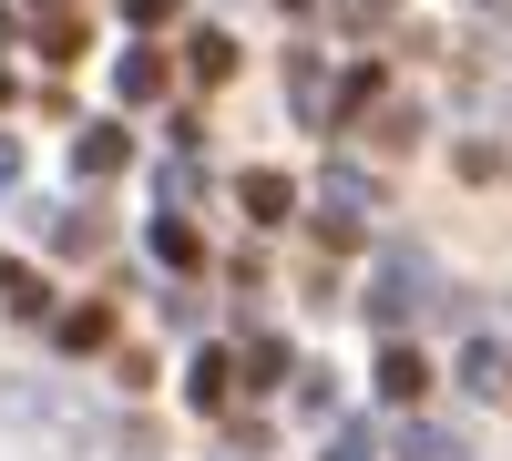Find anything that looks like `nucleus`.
Masks as SVG:
<instances>
[{"label": "nucleus", "mask_w": 512, "mask_h": 461, "mask_svg": "<svg viewBox=\"0 0 512 461\" xmlns=\"http://www.w3.org/2000/svg\"><path fill=\"white\" fill-rule=\"evenodd\" d=\"M431 298H441V267L420 257V246H390V257H379V277H369V298H359V308H369V328H410V318L431 308Z\"/></svg>", "instance_id": "1"}, {"label": "nucleus", "mask_w": 512, "mask_h": 461, "mask_svg": "<svg viewBox=\"0 0 512 461\" xmlns=\"http://www.w3.org/2000/svg\"><path fill=\"white\" fill-rule=\"evenodd\" d=\"M369 216H390V205H379V185L359 175V164H328V175H318V236H328V246H359Z\"/></svg>", "instance_id": "2"}, {"label": "nucleus", "mask_w": 512, "mask_h": 461, "mask_svg": "<svg viewBox=\"0 0 512 461\" xmlns=\"http://www.w3.org/2000/svg\"><path fill=\"white\" fill-rule=\"evenodd\" d=\"M461 390H472L482 410H512V349L502 339H472V349H461Z\"/></svg>", "instance_id": "3"}, {"label": "nucleus", "mask_w": 512, "mask_h": 461, "mask_svg": "<svg viewBox=\"0 0 512 461\" xmlns=\"http://www.w3.org/2000/svg\"><path fill=\"white\" fill-rule=\"evenodd\" d=\"M236 205H246L256 226H287V216H297V185L277 175V164H246V175H236Z\"/></svg>", "instance_id": "4"}, {"label": "nucleus", "mask_w": 512, "mask_h": 461, "mask_svg": "<svg viewBox=\"0 0 512 461\" xmlns=\"http://www.w3.org/2000/svg\"><path fill=\"white\" fill-rule=\"evenodd\" d=\"M123 154H134L123 134H103V123H82V144H72V175H82V185H103V175H123Z\"/></svg>", "instance_id": "5"}, {"label": "nucleus", "mask_w": 512, "mask_h": 461, "mask_svg": "<svg viewBox=\"0 0 512 461\" xmlns=\"http://www.w3.org/2000/svg\"><path fill=\"white\" fill-rule=\"evenodd\" d=\"M420 390H431V369H420V349H400V339H390V349H379V400H400V410H410Z\"/></svg>", "instance_id": "6"}, {"label": "nucleus", "mask_w": 512, "mask_h": 461, "mask_svg": "<svg viewBox=\"0 0 512 461\" xmlns=\"http://www.w3.org/2000/svg\"><path fill=\"white\" fill-rule=\"evenodd\" d=\"M287 103L308 113V123H328V113H338V93H328V72H318V52H297V62H287Z\"/></svg>", "instance_id": "7"}, {"label": "nucleus", "mask_w": 512, "mask_h": 461, "mask_svg": "<svg viewBox=\"0 0 512 461\" xmlns=\"http://www.w3.org/2000/svg\"><path fill=\"white\" fill-rule=\"evenodd\" d=\"M226 390H236V359H226V349H205V359H195V380H185V400L205 410V421H216V410H226Z\"/></svg>", "instance_id": "8"}, {"label": "nucleus", "mask_w": 512, "mask_h": 461, "mask_svg": "<svg viewBox=\"0 0 512 461\" xmlns=\"http://www.w3.org/2000/svg\"><path fill=\"white\" fill-rule=\"evenodd\" d=\"M113 93H123V103H164V62H154V52H123V62H113Z\"/></svg>", "instance_id": "9"}, {"label": "nucleus", "mask_w": 512, "mask_h": 461, "mask_svg": "<svg viewBox=\"0 0 512 461\" xmlns=\"http://www.w3.org/2000/svg\"><path fill=\"white\" fill-rule=\"evenodd\" d=\"M185 72H195V82H226V72H236V41H226V31H195V41H185Z\"/></svg>", "instance_id": "10"}, {"label": "nucleus", "mask_w": 512, "mask_h": 461, "mask_svg": "<svg viewBox=\"0 0 512 461\" xmlns=\"http://www.w3.org/2000/svg\"><path fill=\"white\" fill-rule=\"evenodd\" d=\"M52 246H62V257H103V216H93V205H72V216L52 226Z\"/></svg>", "instance_id": "11"}, {"label": "nucleus", "mask_w": 512, "mask_h": 461, "mask_svg": "<svg viewBox=\"0 0 512 461\" xmlns=\"http://www.w3.org/2000/svg\"><path fill=\"white\" fill-rule=\"evenodd\" d=\"M154 257H164V267H195L205 246H195V226H185V216H154Z\"/></svg>", "instance_id": "12"}, {"label": "nucleus", "mask_w": 512, "mask_h": 461, "mask_svg": "<svg viewBox=\"0 0 512 461\" xmlns=\"http://www.w3.org/2000/svg\"><path fill=\"white\" fill-rule=\"evenodd\" d=\"M62 349H113V308H72L62 318Z\"/></svg>", "instance_id": "13"}, {"label": "nucleus", "mask_w": 512, "mask_h": 461, "mask_svg": "<svg viewBox=\"0 0 512 461\" xmlns=\"http://www.w3.org/2000/svg\"><path fill=\"white\" fill-rule=\"evenodd\" d=\"M0 298H11L21 318H41V308H52V298H41V277H31L21 257H0Z\"/></svg>", "instance_id": "14"}, {"label": "nucleus", "mask_w": 512, "mask_h": 461, "mask_svg": "<svg viewBox=\"0 0 512 461\" xmlns=\"http://www.w3.org/2000/svg\"><path fill=\"white\" fill-rule=\"evenodd\" d=\"M400 461H461V451H451V431H431V421H410V431H400Z\"/></svg>", "instance_id": "15"}, {"label": "nucleus", "mask_w": 512, "mask_h": 461, "mask_svg": "<svg viewBox=\"0 0 512 461\" xmlns=\"http://www.w3.org/2000/svg\"><path fill=\"white\" fill-rule=\"evenodd\" d=\"M246 369H256V380H287L297 359H287V339H267V328H256V339H246Z\"/></svg>", "instance_id": "16"}, {"label": "nucleus", "mask_w": 512, "mask_h": 461, "mask_svg": "<svg viewBox=\"0 0 512 461\" xmlns=\"http://www.w3.org/2000/svg\"><path fill=\"white\" fill-rule=\"evenodd\" d=\"M185 11V0H123V21H134V31H154V21H175Z\"/></svg>", "instance_id": "17"}, {"label": "nucleus", "mask_w": 512, "mask_h": 461, "mask_svg": "<svg viewBox=\"0 0 512 461\" xmlns=\"http://www.w3.org/2000/svg\"><path fill=\"white\" fill-rule=\"evenodd\" d=\"M328 461H369V431L349 421V431H338V441H328Z\"/></svg>", "instance_id": "18"}, {"label": "nucleus", "mask_w": 512, "mask_h": 461, "mask_svg": "<svg viewBox=\"0 0 512 461\" xmlns=\"http://www.w3.org/2000/svg\"><path fill=\"white\" fill-rule=\"evenodd\" d=\"M11 185H21V144L0 134V195H11Z\"/></svg>", "instance_id": "19"}, {"label": "nucleus", "mask_w": 512, "mask_h": 461, "mask_svg": "<svg viewBox=\"0 0 512 461\" xmlns=\"http://www.w3.org/2000/svg\"><path fill=\"white\" fill-rule=\"evenodd\" d=\"M0 103H11V72H0Z\"/></svg>", "instance_id": "20"}, {"label": "nucleus", "mask_w": 512, "mask_h": 461, "mask_svg": "<svg viewBox=\"0 0 512 461\" xmlns=\"http://www.w3.org/2000/svg\"><path fill=\"white\" fill-rule=\"evenodd\" d=\"M369 11H390V0H369Z\"/></svg>", "instance_id": "21"}, {"label": "nucleus", "mask_w": 512, "mask_h": 461, "mask_svg": "<svg viewBox=\"0 0 512 461\" xmlns=\"http://www.w3.org/2000/svg\"><path fill=\"white\" fill-rule=\"evenodd\" d=\"M0 31H11V11H0Z\"/></svg>", "instance_id": "22"}, {"label": "nucleus", "mask_w": 512, "mask_h": 461, "mask_svg": "<svg viewBox=\"0 0 512 461\" xmlns=\"http://www.w3.org/2000/svg\"><path fill=\"white\" fill-rule=\"evenodd\" d=\"M41 11H52V0H41Z\"/></svg>", "instance_id": "23"}]
</instances>
